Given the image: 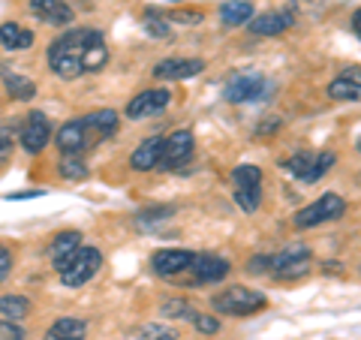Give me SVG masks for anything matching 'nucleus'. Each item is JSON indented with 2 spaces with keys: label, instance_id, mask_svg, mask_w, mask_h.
I'll return each mask as SVG.
<instances>
[{
  "label": "nucleus",
  "instance_id": "obj_1",
  "mask_svg": "<svg viewBox=\"0 0 361 340\" xmlns=\"http://www.w3.org/2000/svg\"><path fill=\"white\" fill-rule=\"evenodd\" d=\"M106 63H109V49L99 30H90V28L66 30L49 45V66L61 78L99 73Z\"/></svg>",
  "mask_w": 361,
  "mask_h": 340
},
{
  "label": "nucleus",
  "instance_id": "obj_2",
  "mask_svg": "<svg viewBox=\"0 0 361 340\" xmlns=\"http://www.w3.org/2000/svg\"><path fill=\"white\" fill-rule=\"evenodd\" d=\"M99 265H103V253H99L97 247H78V250L58 268V274L66 286H85V283L99 271Z\"/></svg>",
  "mask_w": 361,
  "mask_h": 340
},
{
  "label": "nucleus",
  "instance_id": "obj_3",
  "mask_svg": "<svg viewBox=\"0 0 361 340\" xmlns=\"http://www.w3.org/2000/svg\"><path fill=\"white\" fill-rule=\"evenodd\" d=\"M214 310L217 313H229V316H250L256 310L265 308V296L256 289H247V286H229L223 289L220 296H214Z\"/></svg>",
  "mask_w": 361,
  "mask_h": 340
},
{
  "label": "nucleus",
  "instance_id": "obj_4",
  "mask_svg": "<svg viewBox=\"0 0 361 340\" xmlns=\"http://www.w3.org/2000/svg\"><path fill=\"white\" fill-rule=\"evenodd\" d=\"M271 90H274V85L262 73H235L226 82L223 94L229 103H253V99H265Z\"/></svg>",
  "mask_w": 361,
  "mask_h": 340
},
{
  "label": "nucleus",
  "instance_id": "obj_5",
  "mask_svg": "<svg viewBox=\"0 0 361 340\" xmlns=\"http://www.w3.org/2000/svg\"><path fill=\"white\" fill-rule=\"evenodd\" d=\"M343 211H346V202L337 196V193H325V196H319L313 205L301 208L295 214V226L298 229H313V226H322L329 220L343 217Z\"/></svg>",
  "mask_w": 361,
  "mask_h": 340
},
{
  "label": "nucleus",
  "instance_id": "obj_6",
  "mask_svg": "<svg viewBox=\"0 0 361 340\" xmlns=\"http://www.w3.org/2000/svg\"><path fill=\"white\" fill-rule=\"evenodd\" d=\"M271 274L277 280H298L310 271V247L307 244H292L283 253L271 259Z\"/></svg>",
  "mask_w": 361,
  "mask_h": 340
},
{
  "label": "nucleus",
  "instance_id": "obj_7",
  "mask_svg": "<svg viewBox=\"0 0 361 340\" xmlns=\"http://www.w3.org/2000/svg\"><path fill=\"white\" fill-rule=\"evenodd\" d=\"M331 166H334V154L331 151H322V154L301 151V154H295V157H289V160H286V169L298 181H304V184H313V181H319Z\"/></svg>",
  "mask_w": 361,
  "mask_h": 340
},
{
  "label": "nucleus",
  "instance_id": "obj_8",
  "mask_svg": "<svg viewBox=\"0 0 361 340\" xmlns=\"http://www.w3.org/2000/svg\"><path fill=\"white\" fill-rule=\"evenodd\" d=\"M193 148H196V139L190 130H178L172 133L169 139H163V157H160V169H169V172H175V169L184 166L190 157H193Z\"/></svg>",
  "mask_w": 361,
  "mask_h": 340
},
{
  "label": "nucleus",
  "instance_id": "obj_9",
  "mask_svg": "<svg viewBox=\"0 0 361 340\" xmlns=\"http://www.w3.org/2000/svg\"><path fill=\"white\" fill-rule=\"evenodd\" d=\"M21 145H25V151L30 154H39L45 145H49L51 139V123L49 118L42 115V111H30V115L25 118V123H21Z\"/></svg>",
  "mask_w": 361,
  "mask_h": 340
},
{
  "label": "nucleus",
  "instance_id": "obj_10",
  "mask_svg": "<svg viewBox=\"0 0 361 340\" xmlns=\"http://www.w3.org/2000/svg\"><path fill=\"white\" fill-rule=\"evenodd\" d=\"M58 148H61V154H78V157H85V151L94 148V142H90L82 118L66 121L58 130Z\"/></svg>",
  "mask_w": 361,
  "mask_h": 340
},
{
  "label": "nucleus",
  "instance_id": "obj_11",
  "mask_svg": "<svg viewBox=\"0 0 361 340\" xmlns=\"http://www.w3.org/2000/svg\"><path fill=\"white\" fill-rule=\"evenodd\" d=\"M169 99H172V94H169L166 87H157V90H142L139 97L130 99L127 106V118H148V115H157V111H163L169 106Z\"/></svg>",
  "mask_w": 361,
  "mask_h": 340
},
{
  "label": "nucleus",
  "instance_id": "obj_12",
  "mask_svg": "<svg viewBox=\"0 0 361 340\" xmlns=\"http://www.w3.org/2000/svg\"><path fill=\"white\" fill-rule=\"evenodd\" d=\"M205 70V61L199 58H169L154 66L157 78H166V82H180V78H193Z\"/></svg>",
  "mask_w": 361,
  "mask_h": 340
},
{
  "label": "nucleus",
  "instance_id": "obj_13",
  "mask_svg": "<svg viewBox=\"0 0 361 340\" xmlns=\"http://www.w3.org/2000/svg\"><path fill=\"white\" fill-rule=\"evenodd\" d=\"M187 271H193L196 283H217L229 274V262L214 253H199V256H193V262H190Z\"/></svg>",
  "mask_w": 361,
  "mask_h": 340
},
{
  "label": "nucleus",
  "instance_id": "obj_14",
  "mask_svg": "<svg viewBox=\"0 0 361 340\" xmlns=\"http://www.w3.org/2000/svg\"><path fill=\"white\" fill-rule=\"evenodd\" d=\"M193 256L196 253H190V250H157L151 256V268L160 277H175V274H180V271L190 268Z\"/></svg>",
  "mask_w": 361,
  "mask_h": 340
},
{
  "label": "nucleus",
  "instance_id": "obj_15",
  "mask_svg": "<svg viewBox=\"0 0 361 340\" xmlns=\"http://www.w3.org/2000/svg\"><path fill=\"white\" fill-rule=\"evenodd\" d=\"M30 13L45 25H70L75 18L73 6L66 0H30Z\"/></svg>",
  "mask_w": 361,
  "mask_h": 340
},
{
  "label": "nucleus",
  "instance_id": "obj_16",
  "mask_svg": "<svg viewBox=\"0 0 361 340\" xmlns=\"http://www.w3.org/2000/svg\"><path fill=\"white\" fill-rule=\"evenodd\" d=\"M82 121H85V130H87V135H90V142H94V148L118 130V111H111V109L90 111V115H85Z\"/></svg>",
  "mask_w": 361,
  "mask_h": 340
},
{
  "label": "nucleus",
  "instance_id": "obj_17",
  "mask_svg": "<svg viewBox=\"0 0 361 340\" xmlns=\"http://www.w3.org/2000/svg\"><path fill=\"white\" fill-rule=\"evenodd\" d=\"M292 25H295V16L286 13V9H280V13H262L253 18L250 30L256 37H277V33H286Z\"/></svg>",
  "mask_w": 361,
  "mask_h": 340
},
{
  "label": "nucleus",
  "instance_id": "obj_18",
  "mask_svg": "<svg viewBox=\"0 0 361 340\" xmlns=\"http://www.w3.org/2000/svg\"><path fill=\"white\" fill-rule=\"evenodd\" d=\"M160 157H163V139H145L139 148L133 151L130 166L139 169V172H151V169H160Z\"/></svg>",
  "mask_w": 361,
  "mask_h": 340
},
{
  "label": "nucleus",
  "instance_id": "obj_19",
  "mask_svg": "<svg viewBox=\"0 0 361 340\" xmlns=\"http://www.w3.org/2000/svg\"><path fill=\"white\" fill-rule=\"evenodd\" d=\"M0 45L9 51H25L33 45V33L27 28L16 25V21H6V25H0Z\"/></svg>",
  "mask_w": 361,
  "mask_h": 340
},
{
  "label": "nucleus",
  "instance_id": "obj_20",
  "mask_svg": "<svg viewBox=\"0 0 361 340\" xmlns=\"http://www.w3.org/2000/svg\"><path fill=\"white\" fill-rule=\"evenodd\" d=\"M220 18L226 28L247 25V21L253 18V0H226L220 6Z\"/></svg>",
  "mask_w": 361,
  "mask_h": 340
},
{
  "label": "nucleus",
  "instance_id": "obj_21",
  "mask_svg": "<svg viewBox=\"0 0 361 340\" xmlns=\"http://www.w3.org/2000/svg\"><path fill=\"white\" fill-rule=\"evenodd\" d=\"M85 337H87V325L82 320H73V316H63L45 332V340H85Z\"/></svg>",
  "mask_w": 361,
  "mask_h": 340
},
{
  "label": "nucleus",
  "instance_id": "obj_22",
  "mask_svg": "<svg viewBox=\"0 0 361 340\" xmlns=\"http://www.w3.org/2000/svg\"><path fill=\"white\" fill-rule=\"evenodd\" d=\"M78 247H82V235L78 232H61L58 238L51 241V262H54V271H58L66 259H70Z\"/></svg>",
  "mask_w": 361,
  "mask_h": 340
},
{
  "label": "nucleus",
  "instance_id": "obj_23",
  "mask_svg": "<svg viewBox=\"0 0 361 340\" xmlns=\"http://www.w3.org/2000/svg\"><path fill=\"white\" fill-rule=\"evenodd\" d=\"M329 97H334V99H355L361 97V87H358V70H349L346 75H341V78H334V82L329 85Z\"/></svg>",
  "mask_w": 361,
  "mask_h": 340
},
{
  "label": "nucleus",
  "instance_id": "obj_24",
  "mask_svg": "<svg viewBox=\"0 0 361 340\" xmlns=\"http://www.w3.org/2000/svg\"><path fill=\"white\" fill-rule=\"evenodd\" d=\"M4 85H6V90H9V94H13L16 99H30V97H37V85H33L30 78H25L21 73L4 70Z\"/></svg>",
  "mask_w": 361,
  "mask_h": 340
},
{
  "label": "nucleus",
  "instance_id": "obj_25",
  "mask_svg": "<svg viewBox=\"0 0 361 340\" xmlns=\"http://www.w3.org/2000/svg\"><path fill=\"white\" fill-rule=\"evenodd\" d=\"M235 202L238 208L253 214L259 205H262V184H247V187H235Z\"/></svg>",
  "mask_w": 361,
  "mask_h": 340
},
{
  "label": "nucleus",
  "instance_id": "obj_26",
  "mask_svg": "<svg viewBox=\"0 0 361 340\" xmlns=\"http://www.w3.org/2000/svg\"><path fill=\"white\" fill-rule=\"evenodd\" d=\"M30 313V301L25 296H4L0 298V316L4 320H25Z\"/></svg>",
  "mask_w": 361,
  "mask_h": 340
},
{
  "label": "nucleus",
  "instance_id": "obj_27",
  "mask_svg": "<svg viewBox=\"0 0 361 340\" xmlns=\"http://www.w3.org/2000/svg\"><path fill=\"white\" fill-rule=\"evenodd\" d=\"M61 175L70 178V181H82L87 175V166L78 154H63L61 157Z\"/></svg>",
  "mask_w": 361,
  "mask_h": 340
},
{
  "label": "nucleus",
  "instance_id": "obj_28",
  "mask_svg": "<svg viewBox=\"0 0 361 340\" xmlns=\"http://www.w3.org/2000/svg\"><path fill=\"white\" fill-rule=\"evenodd\" d=\"M232 184L235 187L262 184V169H256V166H238V169H232Z\"/></svg>",
  "mask_w": 361,
  "mask_h": 340
},
{
  "label": "nucleus",
  "instance_id": "obj_29",
  "mask_svg": "<svg viewBox=\"0 0 361 340\" xmlns=\"http://www.w3.org/2000/svg\"><path fill=\"white\" fill-rule=\"evenodd\" d=\"M142 21H145V30H148L151 37H169V25L163 21V16L157 13V9H148V13L142 16Z\"/></svg>",
  "mask_w": 361,
  "mask_h": 340
},
{
  "label": "nucleus",
  "instance_id": "obj_30",
  "mask_svg": "<svg viewBox=\"0 0 361 340\" xmlns=\"http://www.w3.org/2000/svg\"><path fill=\"white\" fill-rule=\"evenodd\" d=\"M163 313L166 316H175V320H193L196 308H190L187 301H166L163 304Z\"/></svg>",
  "mask_w": 361,
  "mask_h": 340
},
{
  "label": "nucleus",
  "instance_id": "obj_31",
  "mask_svg": "<svg viewBox=\"0 0 361 340\" xmlns=\"http://www.w3.org/2000/svg\"><path fill=\"white\" fill-rule=\"evenodd\" d=\"M139 334L145 340H175V328H166V325H142L139 328Z\"/></svg>",
  "mask_w": 361,
  "mask_h": 340
},
{
  "label": "nucleus",
  "instance_id": "obj_32",
  "mask_svg": "<svg viewBox=\"0 0 361 340\" xmlns=\"http://www.w3.org/2000/svg\"><path fill=\"white\" fill-rule=\"evenodd\" d=\"M169 214H172V208H145V211H139V217H135V223L142 226H154V223H160V220H166Z\"/></svg>",
  "mask_w": 361,
  "mask_h": 340
},
{
  "label": "nucleus",
  "instance_id": "obj_33",
  "mask_svg": "<svg viewBox=\"0 0 361 340\" xmlns=\"http://www.w3.org/2000/svg\"><path fill=\"white\" fill-rule=\"evenodd\" d=\"M190 322H193V325L199 328L202 334H217V332H220V322L214 320V316H205V313H199V310H196V316H193V320H190Z\"/></svg>",
  "mask_w": 361,
  "mask_h": 340
},
{
  "label": "nucleus",
  "instance_id": "obj_34",
  "mask_svg": "<svg viewBox=\"0 0 361 340\" xmlns=\"http://www.w3.org/2000/svg\"><path fill=\"white\" fill-rule=\"evenodd\" d=\"M0 340H25V332L16 325V320H0Z\"/></svg>",
  "mask_w": 361,
  "mask_h": 340
},
{
  "label": "nucleus",
  "instance_id": "obj_35",
  "mask_svg": "<svg viewBox=\"0 0 361 340\" xmlns=\"http://www.w3.org/2000/svg\"><path fill=\"white\" fill-rule=\"evenodd\" d=\"M271 268V259L268 256H253L250 262H247V274H265Z\"/></svg>",
  "mask_w": 361,
  "mask_h": 340
},
{
  "label": "nucleus",
  "instance_id": "obj_36",
  "mask_svg": "<svg viewBox=\"0 0 361 340\" xmlns=\"http://www.w3.org/2000/svg\"><path fill=\"white\" fill-rule=\"evenodd\" d=\"M9 268H13V253H9L6 247H0V280L9 274Z\"/></svg>",
  "mask_w": 361,
  "mask_h": 340
},
{
  "label": "nucleus",
  "instance_id": "obj_37",
  "mask_svg": "<svg viewBox=\"0 0 361 340\" xmlns=\"http://www.w3.org/2000/svg\"><path fill=\"white\" fill-rule=\"evenodd\" d=\"M9 154H13V142H9V135L0 133V166L9 160Z\"/></svg>",
  "mask_w": 361,
  "mask_h": 340
},
{
  "label": "nucleus",
  "instance_id": "obj_38",
  "mask_svg": "<svg viewBox=\"0 0 361 340\" xmlns=\"http://www.w3.org/2000/svg\"><path fill=\"white\" fill-rule=\"evenodd\" d=\"M271 130H280V118H268L265 127H259V133H271Z\"/></svg>",
  "mask_w": 361,
  "mask_h": 340
},
{
  "label": "nucleus",
  "instance_id": "obj_39",
  "mask_svg": "<svg viewBox=\"0 0 361 340\" xmlns=\"http://www.w3.org/2000/svg\"><path fill=\"white\" fill-rule=\"evenodd\" d=\"M172 4H180V0H172Z\"/></svg>",
  "mask_w": 361,
  "mask_h": 340
}]
</instances>
